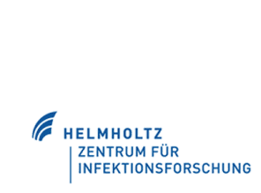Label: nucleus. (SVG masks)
Returning a JSON list of instances; mask_svg holds the SVG:
<instances>
[{
	"label": "nucleus",
	"instance_id": "1",
	"mask_svg": "<svg viewBox=\"0 0 261 193\" xmlns=\"http://www.w3.org/2000/svg\"><path fill=\"white\" fill-rule=\"evenodd\" d=\"M136 151H137V154H143V156H146V152H145V151H146V148H145V147H144L143 150L142 151H140L139 150V148H136ZM136 156H137V155H136Z\"/></svg>",
	"mask_w": 261,
	"mask_h": 193
},
{
	"label": "nucleus",
	"instance_id": "2",
	"mask_svg": "<svg viewBox=\"0 0 261 193\" xmlns=\"http://www.w3.org/2000/svg\"><path fill=\"white\" fill-rule=\"evenodd\" d=\"M144 131H147V139H149V131H152V128H149V129H147V128H144Z\"/></svg>",
	"mask_w": 261,
	"mask_h": 193
},
{
	"label": "nucleus",
	"instance_id": "3",
	"mask_svg": "<svg viewBox=\"0 0 261 193\" xmlns=\"http://www.w3.org/2000/svg\"><path fill=\"white\" fill-rule=\"evenodd\" d=\"M136 139H139V140H142L143 139L142 137H139L138 136V129H136Z\"/></svg>",
	"mask_w": 261,
	"mask_h": 193
}]
</instances>
